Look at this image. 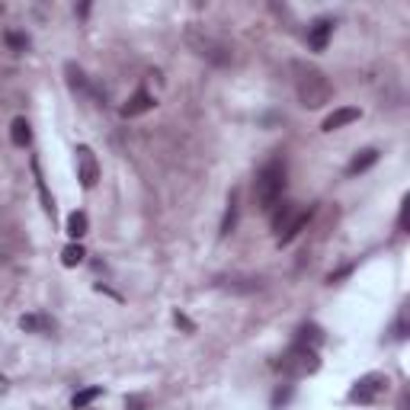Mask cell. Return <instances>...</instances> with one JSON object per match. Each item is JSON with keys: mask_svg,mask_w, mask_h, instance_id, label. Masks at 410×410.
Listing matches in <instances>:
<instances>
[{"mask_svg": "<svg viewBox=\"0 0 410 410\" xmlns=\"http://www.w3.org/2000/svg\"><path fill=\"white\" fill-rule=\"evenodd\" d=\"M237 225V193H231V199H228V209H225V218H221V231L218 234L228 237L231 231H234Z\"/></svg>", "mask_w": 410, "mask_h": 410, "instance_id": "12", "label": "cell"}, {"mask_svg": "<svg viewBox=\"0 0 410 410\" xmlns=\"http://www.w3.org/2000/svg\"><path fill=\"white\" fill-rule=\"evenodd\" d=\"M148 109H154V96L142 87V90H135L132 100L122 106V119H135V116H142V112H148Z\"/></svg>", "mask_w": 410, "mask_h": 410, "instance_id": "8", "label": "cell"}, {"mask_svg": "<svg viewBox=\"0 0 410 410\" xmlns=\"http://www.w3.org/2000/svg\"><path fill=\"white\" fill-rule=\"evenodd\" d=\"M285 196V164L279 157L266 160L253 180V199L263 212H273Z\"/></svg>", "mask_w": 410, "mask_h": 410, "instance_id": "1", "label": "cell"}, {"mask_svg": "<svg viewBox=\"0 0 410 410\" xmlns=\"http://www.w3.org/2000/svg\"><path fill=\"white\" fill-rule=\"evenodd\" d=\"M103 394V388H84V391H77L74 398H71V407L74 410H84V407H90L96 398Z\"/></svg>", "mask_w": 410, "mask_h": 410, "instance_id": "15", "label": "cell"}, {"mask_svg": "<svg viewBox=\"0 0 410 410\" xmlns=\"http://www.w3.org/2000/svg\"><path fill=\"white\" fill-rule=\"evenodd\" d=\"M407 215H410V199L401 202V231H407Z\"/></svg>", "mask_w": 410, "mask_h": 410, "instance_id": "20", "label": "cell"}, {"mask_svg": "<svg viewBox=\"0 0 410 410\" xmlns=\"http://www.w3.org/2000/svg\"><path fill=\"white\" fill-rule=\"evenodd\" d=\"M33 173H35V183H39V193H42V202H45V212H49L51 218H55V199L49 196V189H45V180H42V170H39V160L33 157Z\"/></svg>", "mask_w": 410, "mask_h": 410, "instance_id": "18", "label": "cell"}, {"mask_svg": "<svg viewBox=\"0 0 410 410\" xmlns=\"http://www.w3.org/2000/svg\"><path fill=\"white\" fill-rule=\"evenodd\" d=\"M378 160V148H366V151H359L356 157L350 160V167H346V176H359V173H366L372 164Z\"/></svg>", "mask_w": 410, "mask_h": 410, "instance_id": "10", "label": "cell"}, {"mask_svg": "<svg viewBox=\"0 0 410 410\" xmlns=\"http://www.w3.org/2000/svg\"><path fill=\"white\" fill-rule=\"evenodd\" d=\"M7 42L13 45L17 51H26V49H29V39H26V35H19V33H7Z\"/></svg>", "mask_w": 410, "mask_h": 410, "instance_id": "19", "label": "cell"}, {"mask_svg": "<svg viewBox=\"0 0 410 410\" xmlns=\"http://www.w3.org/2000/svg\"><path fill=\"white\" fill-rule=\"evenodd\" d=\"M65 231L74 237V241H80V237L87 234V212H71V215H67V228H65Z\"/></svg>", "mask_w": 410, "mask_h": 410, "instance_id": "13", "label": "cell"}, {"mask_svg": "<svg viewBox=\"0 0 410 410\" xmlns=\"http://www.w3.org/2000/svg\"><path fill=\"white\" fill-rule=\"evenodd\" d=\"M65 71H67V84L74 87V90H80V93H93V90H90V84H87L84 71H80V67H77V65H67Z\"/></svg>", "mask_w": 410, "mask_h": 410, "instance_id": "16", "label": "cell"}, {"mask_svg": "<svg viewBox=\"0 0 410 410\" xmlns=\"http://www.w3.org/2000/svg\"><path fill=\"white\" fill-rule=\"evenodd\" d=\"M19 327H23L26 334H51V330H55V321L45 318V314H23V318H19Z\"/></svg>", "mask_w": 410, "mask_h": 410, "instance_id": "9", "label": "cell"}, {"mask_svg": "<svg viewBox=\"0 0 410 410\" xmlns=\"http://www.w3.org/2000/svg\"><path fill=\"white\" fill-rule=\"evenodd\" d=\"M84 247H80V244H67L65 250H61V263H65V266H80V263H84Z\"/></svg>", "mask_w": 410, "mask_h": 410, "instance_id": "17", "label": "cell"}, {"mask_svg": "<svg viewBox=\"0 0 410 410\" xmlns=\"http://www.w3.org/2000/svg\"><path fill=\"white\" fill-rule=\"evenodd\" d=\"M74 160H77V180H80V186H84V189H93L96 180H100V164H96V154H93L87 144H80V148L74 151Z\"/></svg>", "mask_w": 410, "mask_h": 410, "instance_id": "5", "label": "cell"}, {"mask_svg": "<svg viewBox=\"0 0 410 410\" xmlns=\"http://www.w3.org/2000/svg\"><path fill=\"white\" fill-rule=\"evenodd\" d=\"M388 391V375L385 372H368V375H362L356 385L350 388V404H375L382 394Z\"/></svg>", "mask_w": 410, "mask_h": 410, "instance_id": "4", "label": "cell"}, {"mask_svg": "<svg viewBox=\"0 0 410 410\" xmlns=\"http://www.w3.org/2000/svg\"><path fill=\"white\" fill-rule=\"evenodd\" d=\"M334 19L330 17H321L318 23L308 29V45H311V51H324L327 49V42H330V35H334Z\"/></svg>", "mask_w": 410, "mask_h": 410, "instance_id": "6", "label": "cell"}, {"mask_svg": "<svg viewBox=\"0 0 410 410\" xmlns=\"http://www.w3.org/2000/svg\"><path fill=\"white\" fill-rule=\"evenodd\" d=\"M362 112L356 106H340V109H334V112H330V116L324 119V132H336V128H343V126H350V122H356V119H359Z\"/></svg>", "mask_w": 410, "mask_h": 410, "instance_id": "7", "label": "cell"}, {"mask_svg": "<svg viewBox=\"0 0 410 410\" xmlns=\"http://www.w3.org/2000/svg\"><path fill=\"white\" fill-rule=\"evenodd\" d=\"M10 142L17 144V148H26V144L33 142V132H29V122L23 116L13 119V126H10Z\"/></svg>", "mask_w": 410, "mask_h": 410, "instance_id": "11", "label": "cell"}, {"mask_svg": "<svg viewBox=\"0 0 410 410\" xmlns=\"http://www.w3.org/2000/svg\"><path fill=\"white\" fill-rule=\"evenodd\" d=\"M295 71H298V77H295L298 100H302L308 109L324 106V103L330 100V84H327L324 71H318V67H305V65H298Z\"/></svg>", "mask_w": 410, "mask_h": 410, "instance_id": "2", "label": "cell"}, {"mask_svg": "<svg viewBox=\"0 0 410 410\" xmlns=\"http://www.w3.org/2000/svg\"><path fill=\"white\" fill-rule=\"evenodd\" d=\"M279 368H282L285 375L292 378H305V375H314L321 368V359H318V350H311V346H302L295 343L292 350L285 352L282 359H279Z\"/></svg>", "mask_w": 410, "mask_h": 410, "instance_id": "3", "label": "cell"}, {"mask_svg": "<svg viewBox=\"0 0 410 410\" xmlns=\"http://www.w3.org/2000/svg\"><path fill=\"white\" fill-rule=\"evenodd\" d=\"M324 340V334H321L318 324H305L302 330H298V343L302 346H311V350H318V343Z\"/></svg>", "mask_w": 410, "mask_h": 410, "instance_id": "14", "label": "cell"}, {"mask_svg": "<svg viewBox=\"0 0 410 410\" xmlns=\"http://www.w3.org/2000/svg\"><path fill=\"white\" fill-rule=\"evenodd\" d=\"M126 407H132V410H142V407H144V401H142V398H128V401H126Z\"/></svg>", "mask_w": 410, "mask_h": 410, "instance_id": "21", "label": "cell"}]
</instances>
